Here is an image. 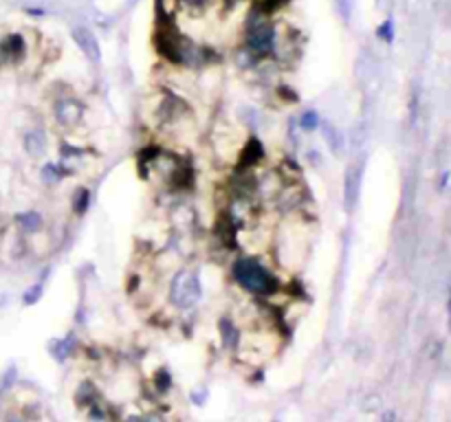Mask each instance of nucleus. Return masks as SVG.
<instances>
[{
	"mask_svg": "<svg viewBox=\"0 0 451 422\" xmlns=\"http://www.w3.org/2000/svg\"><path fill=\"white\" fill-rule=\"evenodd\" d=\"M275 33H278V24L269 18V11L258 7L251 11L244 20L242 26V48H247L251 55L262 60L264 55L273 53L275 44Z\"/></svg>",
	"mask_w": 451,
	"mask_h": 422,
	"instance_id": "nucleus-1",
	"label": "nucleus"
},
{
	"mask_svg": "<svg viewBox=\"0 0 451 422\" xmlns=\"http://www.w3.org/2000/svg\"><path fill=\"white\" fill-rule=\"evenodd\" d=\"M231 275L244 290L253 295H273L278 290V279L273 277V273L256 257L236 259L231 266Z\"/></svg>",
	"mask_w": 451,
	"mask_h": 422,
	"instance_id": "nucleus-2",
	"label": "nucleus"
},
{
	"mask_svg": "<svg viewBox=\"0 0 451 422\" xmlns=\"http://www.w3.org/2000/svg\"><path fill=\"white\" fill-rule=\"evenodd\" d=\"M203 295L200 288V279L196 273L192 271H178L172 277V284H170V301L178 308V310H187V308L196 306Z\"/></svg>",
	"mask_w": 451,
	"mask_h": 422,
	"instance_id": "nucleus-3",
	"label": "nucleus"
},
{
	"mask_svg": "<svg viewBox=\"0 0 451 422\" xmlns=\"http://www.w3.org/2000/svg\"><path fill=\"white\" fill-rule=\"evenodd\" d=\"M308 251V242L295 229H286L279 237L278 246H275V255L279 257V262L284 266H295V262H301Z\"/></svg>",
	"mask_w": 451,
	"mask_h": 422,
	"instance_id": "nucleus-4",
	"label": "nucleus"
},
{
	"mask_svg": "<svg viewBox=\"0 0 451 422\" xmlns=\"http://www.w3.org/2000/svg\"><path fill=\"white\" fill-rule=\"evenodd\" d=\"M53 114H55V119H58L60 126L77 127L82 123V119H84V104L73 95H64V97H60V99L55 101Z\"/></svg>",
	"mask_w": 451,
	"mask_h": 422,
	"instance_id": "nucleus-5",
	"label": "nucleus"
},
{
	"mask_svg": "<svg viewBox=\"0 0 451 422\" xmlns=\"http://www.w3.org/2000/svg\"><path fill=\"white\" fill-rule=\"evenodd\" d=\"M0 46L5 64H18L27 55V40L22 33H7L5 38H0Z\"/></svg>",
	"mask_w": 451,
	"mask_h": 422,
	"instance_id": "nucleus-6",
	"label": "nucleus"
},
{
	"mask_svg": "<svg viewBox=\"0 0 451 422\" xmlns=\"http://www.w3.org/2000/svg\"><path fill=\"white\" fill-rule=\"evenodd\" d=\"M359 189H361V165L354 163L345 171V183H344V196H345V207L354 209L359 198Z\"/></svg>",
	"mask_w": 451,
	"mask_h": 422,
	"instance_id": "nucleus-7",
	"label": "nucleus"
},
{
	"mask_svg": "<svg viewBox=\"0 0 451 422\" xmlns=\"http://www.w3.org/2000/svg\"><path fill=\"white\" fill-rule=\"evenodd\" d=\"M24 152L29 154L31 158H44L46 152H49V139H46L44 130H29L24 134Z\"/></svg>",
	"mask_w": 451,
	"mask_h": 422,
	"instance_id": "nucleus-8",
	"label": "nucleus"
},
{
	"mask_svg": "<svg viewBox=\"0 0 451 422\" xmlns=\"http://www.w3.org/2000/svg\"><path fill=\"white\" fill-rule=\"evenodd\" d=\"M73 38H75L77 46H80V51L84 53L86 57H88L90 62H97L99 60V44H97V38H95L93 33H90L88 29H84V26H77L75 31H73Z\"/></svg>",
	"mask_w": 451,
	"mask_h": 422,
	"instance_id": "nucleus-9",
	"label": "nucleus"
},
{
	"mask_svg": "<svg viewBox=\"0 0 451 422\" xmlns=\"http://www.w3.org/2000/svg\"><path fill=\"white\" fill-rule=\"evenodd\" d=\"M220 337H222V345H225L227 350H236V347L240 345V338H242V334H240L238 325L234 323V319H229V316H222V319H220Z\"/></svg>",
	"mask_w": 451,
	"mask_h": 422,
	"instance_id": "nucleus-10",
	"label": "nucleus"
},
{
	"mask_svg": "<svg viewBox=\"0 0 451 422\" xmlns=\"http://www.w3.org/2000/svg\"><path fill=\"white\" fill-rule=\"evenodd\" d=\"M16 224L22 233H38L44 224V220L38 211H22V213L16 215Z\"/></svg>",
	"mask_w": 451,
	"mask_h": 422,
	"instance_id": "nucleus-11",
	"label": "nucleus"
},
{
	"mask_svg": "<svg viewBox=\"0 0 451 422\" xmlns=\"http://www.w3.org/2000/svg\"><path fill=\"white\" fill-rule=\"evenodd\" d=\"M86 416H88V422H112V409L106 402L95 400L93 404L86 407Z\"/></svg>",
	"mask_w": 451,
	"mask_h": 422,
	"instance_id": "nucleus-12",
	"label": "nucleus"
},
{
	"mask_svg": "<svg viewBox=\"0 0 451 422\" xmlns=\"http://www.w3.org/2000/svg\"><path fill=\"white\" fill-rule=\"evenodd\" d=\"M73 350H75V337H73V334L51 343V354H53L58 360H64L66 356H71Z\"/></svg>",
	"mask_w": 451,
	"mask_h": 422,
	"instance_id": "nucleus-13",
	"label": "nucleus"
},
{
	"mask_svg": "<svg viewBox=\"0 0 451 422\" xmlns=\"http://www.w3.org/2000/svg\"><path fill=\"white\" fill-rule=\"evenodd\" d=\"M75 400H77V404H82V407L93 404L95 400H99L97 387H95L93 382H84V385H80V389H77V394H75Z\"/></svg>",
	"mask_w": 451,
	"mask_h": 422,
	"instance_id": "nucleus-14",
	"label": "nucleus"
},
{
	"mask_svg": "<svg viewBox=\"0 0 451 422\" xmlns=\"http://www.w3.org/2000/svg\"><path fill=\"white\" fill-rule=\"evenodd\" d=\"M323 134H326V139H328V145L332 148V152L339 156L341 154V149H344V136H341V132L337 130L332 123H323Z\"/></svg>",
	"mask_w": 451,
	"mask_h": 422,
	"instance_id": "nucleus-15",
	"label": "nucleus"
},
{
	"mask_svg": "<svg viewBox=\"0 0 451 422\" xmlns=\"http://www.w3.org/2000/svg\"><path fill=\"white\" fill-rule=\"evenodd\" d=\"M62 176H64V167L58 165V163H46V165L42 167V180L49 183V185L58 183Z\"/></svg>",
	"mask_w": 451,
	"mask_h": 422,
	"instance_id": "nucleus-16",
	"label": "nucleus"
},
{
	"mask_svg": "<svg viewBox=\"0 0 451 422\" xmlns=\"http://www.w3.org/2000/svg\"><path fill=\"white\" fill-rule=\"evenodd\" d=\"M88 200H90L88 191H86V189H77V191H75V200H73V209H75L77 213H82V211L88 207Z\"/></svg>",
	"mask_w": 451,
	"mask_h": 422,
	"instance_id": "nucleus-17",
	"label": "nucleus"
},
{
	"mask_svg": "<svg viewBox=\"0 0 451 422\" xmlns=\"http://www.w3.org/2000/svg\"><path fill=\"white\" fill-rule=\"evenodd\" d=\"M154 385L159 387V391H168L170 387H172V376H170L165 369H161V372L154 374Z\"/></svg>",
	"mask_w": 451,
	"mask_h": 422,
	"instance_id": "nucleus-18",
	"label": "nucleus"
},
{
	"mask_svg": "<svg viewBox=\"0 0 451 422\" xmlns=\"http://www.w3.org/2000/svg\"><path fill=\"white\" fill-rule=\"evenodd\" d=\"M317 123H319V119H317V114H315L313 110L304 112V117L300 119V126L304 127V130H315V127H317Z\"/></svg>",
	"mask_w": 451,
	"mask_h": 422,
	"instance_id": "nucleus-19",
	"label": "nucleus"
},
{
	"mask_svg": "<svg viewBox=\"0 0 451 422\" xmlns=\"http://www.w3.org/2000/svg\"><path fill=\"white\" fill-rule=\"evenodd\" d=\"M16 376H18V372H16V367H9L5 372V376H2V380H0V391H7L11 385L16 382Z\"/></svg>",
	"mask_w": 451,
	"mask_h": 422,
	"instance_id": "nucleus-20",
	"label": "nucleus"
},
{
	"mask_svg": "<svg viewBox=\"0 0 451 422\" xmlns=\"http://www.w3.org/2000/svg\"><path fill=\"white\" fill-rule=\"evenodd\" d=\"M40 293H42V284H36L31 290H29L27 295H24V301L27 303H33V301H38V297H40Z\"/></svg>",
	"mask_w": 451,
	"mask_h": 422,
	"instance_id": "nucleus-21",
	"label": "nucleus"
},
{
	"mask_svg": "<svg viewBox=\"0 0 451 422\" xmlns=\"http://www.w3.org/2000/svg\"><path fill=\"white\" fill-rule=\"evenodd\" d=\"M383 422H396V413H394V411H385L383 413Z\"/></svg>",
	"mask_w": 451,
	"mask_h": 422,
	"instance_id": "nucleus-22",
	"label": "nucleus"
},
{
	"mask_svg": "<svg viewBox=\"0 0 451 422\" xmlns=\"http://www.w3.org/2000/svg\"><path fill=\"white\" fill-rule=\"evenodd\" d=\"M143 422H163V418L161 416H156V413H152V416H148Z\"/></svg>",
	"mask_w": 451,
	"mask_h": 422,
	"instance_id": "nucleus-23",
	"label": "nucleus"
},
{
	"mask_svg": "<svg viewBox=\"0 0 451 422\" xmlns=\"http://www.w3.org/2000/svg\"><path fill=\"white\" fill-rule=\"evenodd\" d=\"M124 422H143V418H137V416H130V418H126Z\"/></svg>",
	"mask_w": 451,
	"mask_h": 422,
	"instance_id": "nucleus-24",
	"label": "nucleus"
},
{
	"mask_svg": "<svg viewBox=\"0 0 451 422\" xmlns=\"http://www.w3.org/2000/svg\"><path fill=\"white\" fill-rule=\"evenodd\" d=\"M7 422H22V420H20L18 416H11V418H9V420H7Z\"/></svg>",
	"mask_w": 451,
	"mask_h": 422,
	"instance_id": "nucleus-25",
	"label": "nucleus"
}]
</instances>
